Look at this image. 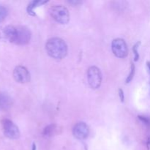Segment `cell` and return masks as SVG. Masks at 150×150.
<instances>
[{"mask_svg": "<svg viewBox=\"0 0 150 150\" xmlns=\"http://www.w3.org/2000/svg\"><path fill=\"white\" fill-rule=\"evenodd\" d=\"M13 77L18 83H27L30 81V73L29 70L22 65H18L15 67L13 70Z\"/></svg>", "mask_w": 150, "mask_h": 150, "instance_id": "52a82bcc", "label": "cell"}, {"mask_svg": "<svg viewBox=\"0 0 150 150\" xmlns=\"http://www.w3.org/2000/svg\"><path fill=\"white\" fill-rule=\"evenodd\" d=\"M147 146L149 149H150V137L148 139V140H147Z\"/></svg>", "mask_w": 150, "mask_h": 150, "instance_id": "d6986e66", "label": "cell"}, {"mask_svg": "<svg viewBox=\"0 0 150 150\" xmlns=\"http://www.w3.org/2000/svg\"><path fill=\"white\" fill-rule=\"evenodd\" d=\"M56 130H57V125L51 124L44 128L42 135H43L44 137H51L55 134Z\"/></svg>", "mask_w": 150, "mask_h": 150, "instance_id": "7c38bea8", "label": "cell"}, {"mask_svg": "<svg viewBox=\"0 0 150 150\" xmlns=\"http://www.w3.org/2000/svg\"><path fill=\"white\" fill-rule=\"evenodd\" d=\"M48 1V0H33V1H32L28 4L27 8H26V11H27L28 14H29L30 16H35L34 9L38 7V6H41L42 4H45Z\"/></svg>", "mask_w": 150, "mask_h": 150, "instance_id": "8fae6325", "label": "cell"}, {"mask_svg": "<svg viewBox=\"0 0 150 150\" xmlns=\"http://www.w3.org/2000/svg\"><path fill=\"white\" fill-rule=\"evenodd\" d=\"M32 150H36V145H35V144H32Z\"/></svg>", "mask_w": 150, "mask_h": 150, "instance_id": "44dd1931", "label": "cell"}, {"mask_svg": "<svg viewBox=\"0 0 150 150\" xmlns=\"http://www.w3.org/2000/svg\"><path fill=\"white\" fill-rule=\"evenodd\" d=\"M119 95H120V100L122 102H124L125 100V95H124V91L122 89H119Z\"/></svg>", "mask_w": 150, "mask_h": 150, "instance_id": "e0dca14e", "label": "cell"}, {"mask_svg": "<svg viewBox=\"0 0 150 150\" xmlns=\"http://www.w3.org/2000/svg\"><path fill=\"white\" fill-rule=\"evenodd\" d=\"M73 133L76 139H79V140H83L89 136V127L86 123L83 122H78L73 127Z\"/></svg>", "mask_w": 150, "mask_h": 150, "instance_id": "ba28073f", "label": "cell"}, {"mask_svg": "<svg viewBox=\"0 0 150 150\" xmlns=\"http://www.w3.org/2000/svg\"><path fill=\"white\" fill-rule=\"evenodd\" d=\"M146 65H147L148 69H149V70L150 72V62H146Z\"/></svg>", "mask_w": 150, "mask_h": 150, "instance_id": "ffe728a7", "label": "cell"}, {"mask_svg": "<svg viewBox=\"0 0 150 150\" xmlns=\"http://www.w3.org/2000/svg\"><path fill=\"white\" fill-rule=\"evenodd\" d=\"M141 42L140 41H138L137 42H136L134 45L133 46V54H134V60L135 61H138L139 59V54L138 52V49H139V47L140 46Z\"/></svg>", "mask_w": 150, "mask_h": 150, "instance_id": "9a60e30c", "label": "cell"}, {"mask_svg": "<svg viewBox=\"0 0 150 150\" xmlns=\"http://www.w3.org/2000/svg\"><path fill=\"white\" fill-rule=\"evenodd\" d=\"M4 134L6 137L10 139H17L20 136V131L18 126L9 119H3L1 120Z\"/></svg>", "mask_w": 150, "mask_h": 150, "instance_id": "277c9868", "label": "cell"}, {"mask_svg": "<svg viewBox=\"0 0 150 150\" xmlns=\"http://www.w3.org/2000/svg\"><path fill=\"white\" fill-rule=\"evenodd\" d=\"M8 14L7 9L4 6L0 4V22L3 21Z\"/></svg>", "mask_w": 150, "mask_h": 150, "instance_id": "5bb4252c", "label": "cell"}, {"mask_svg": "<svg viewBox=\"0 0 150 150\" xmlns=\"http://www.w3.org/2000/svg\"><path fill=\"white\" fill-rule=\"evenodd\" d=\"M135 70H136V67H135V64L133 63H131V67H130V72L129 73V75L127 76V79H126V83H128L133 80V77H134L135 75Z\"/></svg>", "mask_w": 150, "mask_h": 150, "instance_id": "4fadbf2b", "label": "cell"}, {"mask_svg": "<svg viewBox=\"0 0 150 150\" xmlns=\"http://www.w3.org/2000/svg\"><path fill=\"white\" fill-rule=\"evenodd\" d=\"M138 117H139V120H140L144 125H145L147 126V127H150V117L142 115L138 116Z\"/></svg>", "mask_w": 150, "mask_h": 150, "instance_id": "2e32d148", "label": "cell"}, {"mask_svg": "<svg viewBox=\"0 0 150 150\" xmlns=\"http://www.w3.org/2000/svg\"><path fill=\"white\" fill-rule=\"evenodd\" d=\"M31 39V32L28 28L25 26H17L16 33L13 43L19 45H26Z\"/></svg>", "mask_w": 150, "mask_h": 150, "instance_id": "8992f818", "label": "cell"}, {"mask_svg": "<svg viewBox=\"0 0 150 150\" xmlns=\"http://www.w3.org/2000/svg\"><path fill=\"white\" fill-rule=\"evenodd\" d=\"M68 2L70 4H73V5H79V4H81L82 1H79V0H70V1H68Z\"/></svg>", "mask_w": 150, "mask_h": 150, "instance_id": "ac0fdd59", "label": "cell"}, {"mask_svg": "<svg viewBox=\"0 0 150 150\" xmlns=\"http://www.w3.org/2000/svg\"><path fill=\"white\" fill-rule=\"evenodd\" d=\"M16 33V27L13 26H6L1 31V36L4 39L7 40L10 42H13Z\"/></svg>", "mask_w": 150, "mask_h": 150, "instance_id": "30bf717a", "label": "cell"}, {"mask_svg": "<svg viewBox=\"0 0 150 150\" xmlns=\"http://www.w3.org/2000/svg\"><path fill=\"white\" fill-rule=\"evenodd\" d=\"M13 105V99L5 92H0V111H7Z\"/></svg>", "mask_w": 150, "mask_h": 150, "instance_id": "9c48e42d", "label": "cell"}, {"mask_svg": "<svg viewBox=\"0 0 150 150\" xmlns=\"http://www.w3.org/2000/svg\"><path fill=\"white\" fill-rule=\"evenodd\" d=\"M111 49L118 58H125L128 54V48L125 41L121 38L114 39L111 42Z\"/></svg>", "mask_w": 150, "mask_h": 150, "instance_id": "5b68a950", "label": "cell"}, {"mask_svg": "<svg viewBox=\"0 0 150 150\" xmlns=\"http://www.w3.org/2000/svg\"><path fill=\"white\" fill-rule=\"evenodd\" d=\"M49 13L56 21L62 24H66L70 20L68 10L63 5L52 6L50 7Z\"/></svg>", "mask_w": 150, "mask_h": 150, "instance_id": "7a4b0ae2", "label": "cell"}, {"mask_svg": "<svg viewBox=\"0 0 150 150\" xmlns=\"http://www.w3.org/2000/svg\"><path fill=\"white\" fill-rule=\"evenodd\" d=\"M87 80L89 86L94 89L99 88L102 82L100 70L95 66H92L87 70Z\"/></svg>", "mask_w": 150, "mask_h": 150, "instance_id": "3957f363", "label": "cell"}, {"mask_svg": "<svg viewBox=\"0 0 150 150\" xmlns=\"http://www.w3.org/2000/svg\"><path fill=\"white\" fill-rule=\"evenodd\" d=\"M45 50L48 55L56 59H62L67 54V46L62 39L53 38L45 43Z\"/></svg>", "mask_w": 150, "mask_h": 150, "instance_id": "6da1fadb", "label": "cell"}]
</instances>
